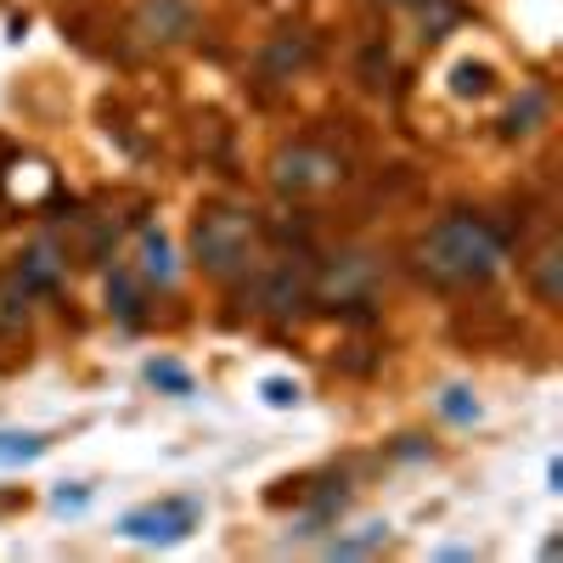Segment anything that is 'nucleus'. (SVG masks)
Wrapping results in <instances>:
<instances>
[{
	"mask_svg": "<svg viewBox=\"0 0 563 563\" xmlns=\"http://www.w3.org/2000/svg\"><path fill=\"white\" fill-rule=\"evenodd\" d=\"M147 384L153 389H169V395H192V378H186L175 361H147Z\"/></svg>",
	"mask_w": 563,
	"mask_h": 563,
	"instance_id": "ddd939ff",
	"label": "nucleus"
},
{
	"mask_svg": "<svg viewBox=\"0 0 563 563\" xmlns=\"http://www.w3.org/2000/svg\"><path fill=\"white\" fill-rule=\"evenodd\" d=\"M451 90H456V97H485V90H490V68L485 63H456L451 68Z\"/></svg>",
	"mask_w": 563,
	"mask_h": 563,
	"instance_id": "9d476101",
	"label": "nucleus"
},
{
	"mask_svg": "<svg viewBox=\"0 0 563 563\" xmlns=\"http://www.w3.org/2000/svg\"><path fill=\"white\" fill-rule=\"evenodd\" d=\"M203 507L192 496H164V501H147V507H130L119 519V536L130 541H147V547H169V541H186L198 530Z\"/></svg>",
	"mask_w": 563,
	"mask_h": 563,
	"instance_id": "7ed1b4c3",
	"label": "nucleus"
},
{
	"mask_svg": "<svg viewBox=\"0 0 563 563\" xmlns=\"http://www.w3.org/2000/svg\"><path fill=\"white\" fill-rule=\"evenodd\" d=\"M389 541V525H366L361 536H344V541H333V547H327V552H333V558H361V552H372V547H384Z\"/></svg>",
	"mask_w": 563,
	"mask_h": 563,
	"instance_id": "f8f14e48",
	"label": "nucleus"
},
{
	"mask_svg": "<svg viewBox=\"0 0 563 563\" xmlns=\"http://www.w3.org/2000/svg\"><path fill=\"white\" fill-rule=\"evenodd\" d=\"M417 265L434 282H451V288H462V282H490L507 265V243L479 214H445L429 238L417 243Z\"/></svg>",
	"mask_w": 563,
	"mask_h": 563,
	"instance_id": "f257e3e1",
	"label": "nucleus"
},
{
	"mask_svg": "<svg viewBox=\"0 0 563 563\" xmlns=\"http://www.w3.org/2000/svg\"><path fill=\"white\" fill-rule=\"evenodd\" d=\"M384 7H400V12H429V7H451V0H384Z\"/></svg>",
	"mask_w": 563,
	"mask_h": 563,
	"instance_id": "a211bd4d",
	"label": "nucleus"
},
{
	"mask_svg": "<svg viewBox=\"0 0 563 563\" xmlns=\"http://www.w3.org/2000/svg\"><path fill=\"white\" fill-rule=\"evenodd\" d=\"M434 406H440V417H451V422H474V417H479V400L467 395V389H456V384H451V389H440V400H434Z\"/></svg>",
	"mask_w": 563,
	"mask_h": 563,
	"instance_id": "4468645a",
	"label": "nucleus"
},
{
	"mask_svg": "<svg viewBox=\"0 0 563 563\" xmlns=\"http://www.w3.org/2000/svg\"><path fill=\"white\" fill-rule=\"evenodd\" d=\"M141 276L147 282H175V254H169V238L164 231H141Z\"/></svg>",
	"mask_w": 563,
	"mask_h": 563,
	"instance_id": "6e6552de",
	"label": "nucleus"
},
{
	"mask_svg": "<svg viewBox=\"0 0 563 563\" xmlns=\"http://www.w3.org/2000/svg\"><path fill=\"white\" fill-rule=\"evenodd\" d=\"M57 271H63V260H57L52 249H34V254L23 260V288H52Z\"/></svg>",
	"mask_w": 563,
	"mask_h": 563,
	"instance_id": "1a4fd4ad",
	"label": "nucleus"
},
{
	"mask_svg": "<svg viewBox=\"0 0 563 563\" xmlns=\"http://www.w3.org/2000/svg\"><path fill=\"white\" fill-rule=\"evenodd\" d=\"M108 299H113V310L124 316V321H141V288L124 276V271H113V282H108Z\"/></svg>",
	"mask_w": 563,
	"mask_h": 563,
	"instance_id": "9b49d317",
	"label": "nucleus"
},
{
	"mask_svg": "<svg viewBox=\"0 0 563 563\" xmlns=\"http://www.w3.org/2000/svg\"><path fill=\"white\" fill-rule=\"evenodd\" d=\"M192 29H198L192 0H141V12H135V34L147 45H180Z\"/></svg>",
	"mask_w": 563,
	"mask_h": 563,
	"instance_id": "39448f33",
	"label": "nucleus"
},
{
	"mask_svg": "<svg viewBox=\"0 0 563 563\" xmlns=\"http://www.w3.org/2000/svg\"><path fill=\"white\" fill-rule=\"evenodd\" d=\"M366 282H372V265L355 254V260H344V265H333L321 276V299H361Z\"/></svg>",
	"mask_w": 563,
	"mask_h": 563,
	"instance_id": "0eeeda50",
	"label": "nucleus"
},
{
	"mask_svg": "<svg viewBox=\"0 0 563 563\" xmlns=\"http://www.w3.org/2000/svg\"><path fill=\"white\" fill-rule=\"evenodd\" d=\"M192 260L209 276H243L254 265V220L243 209H209L192 225Z\"/></svg>",
	"mask_w": 563,
	"mask_h": 563,
	"instance_id": "f03ea898",
	"label": "nucleus"
},
{
	"mask_svg": "<svg viewBox=\"0 0 563 563\" xmlns=\"http://www.w3.org/2000/svg\"><path fill=\"white\" fill-rule=\"evenodd\" d=\"M260 395H265V406H299V384H288V378H265Z\"/></svg>",
	"mask_w": 563,
	"mask_h": 563,
	"instance_id": "dca6fc26",
	"label": "nucleus"
},
{
	"mask_svg": "<svg viewBox=\"0 0 563 563\" xmlns=\"http://www.w3.org/2000/svg\"><path fill=\"white\" fill-rule=\"evenodd\" d=\"M45 451V434H0V462H29Z\"/></svg>",
	"mask_w": 563,
	"mask_h": 563,
	"instance_id": "2eb2a0df",
	"label": "nucleus"
},
{
	"mask_svg": "<svg viewBox=\"0 0 563 563\" xmlns=\"http://www.w3.org/2000/svg\"><path fill=\"white\" fill-rule=\"evenodd\" d=\"M316 288L310 282V260H276L271 271H265V282H260V310H271V316H288L305 294Z\"/></svg>",
	"mask_w": 563,
	"mask_h": 563,
	"instance_id": "423d86ee",
	"label": "nucleus"
},
{
	"mask_svg": "<svg viewBox=\"0 0 563 563\" xmlns=\"http://www.w3.org/2000/svg\"><path fill=\"white\" fill-rule=\"evenodd\" d=\"M271 180L282 186V192L305 198V192H327V186H339L344 164H339V153H327V147H288V153H276Z\"/></svg>",
	"mask_w": 563,
	"mask_h": 563,
	"instance_id": "20e7f679",
	"label": "nucleus"
},
{
	"mask_svg": "<svg viewBox=\"0 0 563 563\" xmlns=\"http://www.w3.org/2000/svg\"><path fill=\"white\" fill-rule=\"evenodd\" d=\"M85 496H90V490H68V485H63L52 501H57V507H85Z\"/></svg>",
	"mask_w": 563,
	"mask_h": 563,
	"instance_id": "6ab92c4d",
	"label": "nucleus"
},
{
	"mask_svg": "<svg viewBox=\"0 0 563 563\" xmlns=\"http://www.w3.org/2000/svg\"><path fill=\"white\" fill-rule=\"evenodd\" d=\"M541 113V97H536V90H530V97H525V119H536ZM525 124H519V108H512V119H507V135H519Z\"/></svg>",
	"mask_w": 563,
	"mask_h": 563,
	"instance_id": "f3484780",
	"label": "nucleus"
}]
</instances>
